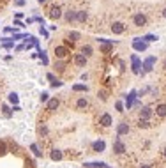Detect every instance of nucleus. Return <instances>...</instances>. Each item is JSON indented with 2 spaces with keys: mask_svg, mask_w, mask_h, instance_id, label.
<instances>
[{
  "mask_svg": "<svg viewBox=\"0 0 166 168\" xmlns=\"http://www.w3.org/2000/svg\"><path fill=\"white\" fill-rule=\"evenodd\" d=\"M73 90L74 92H87L88 87H87V85H81V83H76V85H73Z\"/></svg>",
  "mask_w": 166,
  "mask_h": 168,
  "instance_id": "20",
  "label": "nucleus"
},
{
  "mask_svg": "<svg viewBox=\"0 0 166 168\" xmlns=\"http://www.w3.org/2000/svg\"><path fill=\"white\" fill-rule=\"evenodd\" d=\"M156 113L159 117H166V105H159L156 108Z\"/></svg>",
  "mask_w": 166,
  "mask_h": 168,
  "instance_id": "24",
  "label": "nucleus"
},
{
  "mask_svg": "<svg viewBox=\"0 0 166 168\" xmlns=\"http://www.w3.org/2000/svg\"><path fill=\"white\" fill-rule=\"evenodd\" d=\"M111 48H113V44H103V46H101V52L106 53V52H110Z\"/></svg>",
  "mask_w": 166,
  "mask_h": 168,
  "instance_id": "33",
  "label": "nucleus"
},
{
  "mask_svg": "<svg viewBox=\"0 0 166 168\" xmlns=\"http://www.w3.org/2000/svg\"><path fill=\"white\" fill-rule=\"evenodd\" d=\"M163 16H164V18H166V9H164V11H163Z\"/></svg>",
  "mask_w": 166,
  "mask_h": 168,
  "instance_id": "43",
  "label": "nucleus"
},
{
  "mask_svg": "<svg viewBox=\"0 0 166 168\" xmlns=\"http://www.w3.org/2000/svg\"><path fill=\"white\" fill-rule=\"evenodd\" d=\"M74 64H76L78 67H85V64H87V57L81 55V53H76V55H74Z\"/></svg>",
  "mask_w": 166,
  "mask_h": 168,
  "instance_id": "7",
  "label": "nucleus"
},
{
  "mask_svg": "<svg viewBox=\"0 0 166 168\" xmlns=\"http://www.w3.org/2000/svg\"><path fill=\"white\" fill-rule=\"evenodd\" d=\"M99 97H101V101H106V99H108V92H106V90H99Z\"/></svg>",
  "mask_w": 166,
  "mask_h": 168,
  "instance_id": "32",
  "label": "nucleus"
},
{
  "mask_svg": "<svg viewBox=\"0 0 166 168\" xmlns=\"http://www.w3.org/2000/svg\"><path fill=\"white\" fill-rule=\"evenodd\" d=\"M154 62H156V59H154V57H148L145 62L141 64V66H143V73H150V71L154 69ZM143 73H141V74H143Z\"/></svg>",
  "mask_w": 166,
  "mask_h": 168,
  "instance_id": "2",
  "label": "nucleus"
},
{
  "mask_svg": "<svg viewBox=\"0 0 166 168\" xmlns=\"http://www.w3.org/2000/svg\"><path fill=\"white\" fill-rule=\"evenodd\" d=\"M164 158H166V147H164Z\"/></svg>",
  "mask_w": 166,
  "mask_h": 168,
  "instance_id": "45",
  "label": "nucleus"
},
{
  "mask_svg": "<svg viewBox=\"0 0 166 168\" xmlns=\"http://www.w3.org/2000/svg\"><path fill=\"white\" fill-rule=\"evenodd\" d=\"M88 18V12L87 11H76V20L80 21V23H85Z\"/></svg>",
  "mask_w": 166,
  "mask_h": 168,
  "instance_id": "16",
  "label": "nucleus"
},
{
  "mask_svg": "<svg viewBox=\"0 0 166 168\" xmlns=\"http://www.w3.org/2000/svg\"><path fill=\"white\" fill-rule=\"evenodd\" d=\"M67 37H69V41H73V42H74V41H78V39L81 37V34H80V32H76V30H71Z\"/></svg>",
  "mask_w": 166,
  "mask_h": 168,
  "instance_id": "21",
  "label": "nucleus"
},
{
  "mask_svg": "<svg viewBox=\"0 0 166 168\" xmlns=\"http://www.w3.org/2000/svg\"><path fill=\"white\" fill-rule=\"evenodd\" d=\"M46 78L50 80V83H51L53 89H57V87H62V82H60V80H57V78H55V74L48 73V74H46Z\"/></svg>",
  "mask_w": 166,
  "mask_h": 168,
  "instance_id": "12",
  "label": "nucleus"
},
{
  "mask_svg": "<svg viewBox=\"0 0 166 168\" xmlns=\"http://www.w3.org/2000/svg\"><path fill=\"white\" fill-rule=\"evenodd\" d=\"M39 133H41V135H46V133H48V129H46V127L42 126L41 129H39Z\"/></svg>",
  "mask_w": 166,
  "mask_h": 168,
  "instance_id": "37",
  "label": "nucleus"
},
{
  "mask_svg": "<svg viewBox=\"0 0 166 168\" xmlns=\"http://www.w3.org/2000/svg\"><path fill=\"white\" fill-rule=\"evenodd\" d=\"M124 30H125V25L122 21H115L113 25H111V32L113 34H122Z\"/></svg>",
  "mask_w": 166,
  "mask_h": 168,
  "instance_id": "9",
  "label": "nucleus"
},
{
  "mask_svg": "<svg viewBox=\"0 0 166 168\" xmlns=\"http://www.w3.org/2000/svg\"><path fill=\"white\" fill-rule=\"evenodd\" d=\"M99 124L103 127H110L111 124H113V119H111V115L110 113H103L101 115V119H99Z\"/></svg>",
  "mask_w": 166,
  "mask_h": 168,
  "instance_id": "1",
  "label": "nucleus"
},
{
  "mask_svg": "<svg viewBox=\"0 0 166 168\" xmlns=\"http://www.w3.org/2000/svg\"><path fill=\"white\" fill-rule=\"evenodd\" d=\"M138 126H140V127H148V126H150V122H148V120H140V124H138Z\"/></svg>",
  "mask_w": 166,
  "mask_h": 168,
  "instance_id": "35",
  "label": "nucleus"
},
{
  "mask_svg": "<svg viewBox=\"0 0 166 168\" xmlns=\"http://www.w3.org/2000/svg\"><path fill=\"white\" fill-rule=\"evenodd\" d=\"M163 67H164V69H166V59H164V66H163Z\"/></svg>",
  "mask_w": 166,
  "mask_h": 168,
  "instance_id": "44",
  "label": "nucleus"
},
{
  "mask_svg": "<svg viewBox=\"0 0 166 168\" xmlns=\"http://www.w3.org/2000/svg\"><path fill=\"white\" fill-rule=\"evenodd\" d=\"M30 149H32V152H34V154H35L37 158H41V156H42V152L39 150V147H37V143H32V145H30Z\"/></svg>",
  "mask_w": 166,
  "mask_h": 168,
  "instance_id": "27",
  "label": "nucleus"
},
{
  "mask_svg": "<svg viewBox=\"0 0 166 168\" xmlns=\"http://www.w3.org/2000/svg\"><path fill=\"white\" fill-rule=\"evenodd\" d=\"M127 133H129V126H127L125 122H120V124L117 126V135L122 136V135H127Z\"/></svg>",
  "mask_w": 166,
  "mask_h": 168,
  "instance_id": "11",
  "label": "nucleus"
},
{
  "mask_svg": "<svg viewBox=\"0 0 166 168\" xmlns=\"http://www.w3.org/2000/svg\"><path fill=\"white\" fill-rule=\"evenodd\" d=\"M141 39H143L145 42H152V41H157L159 37H157V35H154V34H148V35H145V37H141Z\"/></svg>",
  "mask_w": 166,
  "mask_h": 168,
  "instance_id": "28",
  "label": "nucleus"
},
{
  "mask_svg": "<svg viewBox=\"0 0 166 168\" xmlns=\"http://www.w3.org/2000/svg\"><path fill=\"white\" fill-rule=\"evenodd\" d=\"M67 55H69V50H67L65 46H57V48H55V57H57L58 60H60V59H65Z\"/></svg>",
  "mask_w": 166,
  "mask_h": 168,
  "instance_id": "3",
  "label": "nucleus"
},
{
  "mask_svg": "<svg viewBox=\"0 0 166 168\" xmlns=\"http://www.w3.org/2000/svg\"><path fill=\"white\" fill-rule=\"evenodd\" d=\"M131 60H133V73H134V74H140V73H141V71H140V67H141L140 59H138L136 55H133V57H131Z\"/></svg>",
  "mask_w": 166,
  "mask_h": 168,
  "instance_id": "10",
  "label": "nucleus"
},
{
  "mask_svg": "<svg viewBox=\"0 0 166 168\" xmlns=\"http://www.w3.org/2000/svg\"><path fill=\"white\" fill-rule=\"evenodd\" d=\"M92 149H94V150H95V152H103L104 149H106V143H104L103 140H99V142H94Z\"/></svg>",
  "mask_w": 166,
  "mask_h": 168,
  "instance_id": "18",
  "label": "nucleus"
},
{
  "mask_svg": "<svg viewBox=\"0 0 166 168\" xmlns=\"http://www.w3.org/2000/svg\"><path fill=\"white\" fill-rule=\"evenodd\" d=\"M117 110H118V112H124V103H122V101H117Z\"/></svg>",
  "mask_w": 166,
  "mask_h": 168,
  "instance_id": "34",
  "label": "nucleus"
},
{
  "mask_svg": "<svg viewBox=\"0 0 166 168\" xmlns=\"http://www.w3.org/2000/svg\"><path fill=\"white\" fill-rule=\"evenodd\" d=\"M133 48H134L136 52H145L147 50V42L140 41V37H136L134 41H133Z\"/></svg>",
  "mask_w": 166,
  "mask_h": 168,
  "instance_id": "6",
  "label": "nucleus"
},
{
  "mask_svg": "<svg viewBox=\"0 0 166 168\" xmlns=\"http://www.w3.org/2000/svg\"><path fill=\"white\" fill-rule=\"evenodd\" d=\"M58 105H60V101H58L57 97H53V99H48V106H46V108H48L50 112H53V110L58 108Z\"/></svg>",
  "mask_w": 166,
  "mask_h": 168,
  "instance_id": "14",
  "label": "nucleus"
},
{
  "mask_svg": "<svg viewBox=\"0 0 166 168\" xmlns=\"http://www.w3.org/2000/svg\"><path fill=\"white\" fill-rule=\"evenodd\" d=\"M48 96H50V94H48V92H42V94H41V101H42V103H44V101H48V99H50V97H48Z\"/></svg>",
  "mask_w": 166,
  "mask_h": 168,
  "instance_id": "36",
  "label": "nucleus"
},
{
  "mask_svg": "<svg viewBox=\"0 0 166 168\" xmlns=\"http://www.w3.org/2000/svg\"><path fill=\"white\" fill-rule=\"evenodd\" d=\"M74 20H76V11H67V12H65V21L71 23V21H74Z\"/></svg>",
  "mask_w": 166,
  "mask_h": 168,
  "instance_id": "22",
  "label": "nucleus"
},
{
  "mask_svg": "<svg viewBox=\"0 0 166 168\" xmlns=\"http://www.w3.org/2000/svg\"><path fill=\"white\" fill-rule=\"evenodd\" d=\"M50 16H51L53 20H58V18L62 16V9H60L58 5H53V7H51V12H50Z\"/></svg>",
  "mask_w": 166,
  "mask_h": 168,
  "instance_id": "13",
  "label": "nucleus"
},
{
  "mask_svg": "<svg viewBox=\"0 0 166 168\" xmlns=\"http://www.w3.org/2000/svg\"><path fill=\"white\" fill-rule=\"evenodd\" d=\"M140 168H152V166H150V165H141Z\"/></svg>",
  "mask_w": 166,
  "mask_h": 168,
  "instance_id": "41",
  "label": "nucleus"
},
{
  "mask_svg": "<svg viewBox=\"0 0 166 168\" xmlns=\"http://www.w3.org/2000/svg\"><path fill=\"white\" fill-rule=\"evenodd\" d=\"M150 117H152V108L143 106V108L140 110V120H148Z\"/></svg>",
  "mask_w": 166,
  "mask_h": 168,
  "instance_id": "5",
  "label": "nucleus"
},
{
  "mask_svg": "<svg viewBox=\"0 0 166 168\" xmlns=\"http://www.w3.org/2000/svg\"><path fill=\"white\" fill-rule=\"evenodd\" d=\"M55 67H57V71H58V73H62L64 69H65V62H62V60H57V62H55Z\"/></svg>",
  "mask_w": 166,
  "mask_h": 168,
  "instance_id": "29",
  "label": "nucleus"
},
{
  "mask_svg": "<svg viewBox=\"0 0 166 168\" xmlns=\"http://www.w3.org/2000/svg\"><path fill=\"white\" fill-rule=\"evenodd\" d=\"M2 112H4V115H5V117H11V113H12V112L9 110V106H7V105L2 106Z\"/></svg>",
  "mask_w": 166,
  "mask_h": 168,
  "instance_id": "30",
  "label": "nucleus"
},
{
  "mask_svg": "<svg viewBox=\"0 0 166 168\" xmlns=\"http://www.w3.org/2000/svg\"><path fill=\"white\" fill-rule=\"evenodd\" d=\"M14 25H16V27H25V25H23L20 20H14Z\"/></svg>",
  "mask_w": 166,
  "mask_h": 168,
  "instance_id": "38",
  "label": "nucleus"
},
{
  "mask_svg": "<svg viewBox=\"0 0 166 168\" xmlns=\"http://www.w3.org/2000/svg\"><path fill=\"white\" fill-rule=\"evenodd\" d=\"M21 50H25V44H20V46H16V52H21Z\"/></svg>",
  "mask_w": 166,
  "mask_h": 168,
  "instance_id": "40",
  "label": "nucleus"
},
{
  "mask_svg": "<svg viewBox=\"0 0 166 168\" xmlns=\"http://www.w3.org/2000/svg\"><path fill=\"white\" fill-rule=\"evenodd\" d=\"M92 53H94V50H92V46H90V44H85V46L81 48V55H85L87 59H88Z\"/></svg>",
  "mask_w": 166,
  "mask_h": 168,
  "instance_id": "19",
  "label": "nucleus"
},
{
  "mask_svg": "<svg viewBox=\"0 0 166 168\" xmlns=\"http://www.w3.org/2000/svg\"><path fill=\"white\" fill-rule=\"evenodd\" d=\"M136 94H138L136 90H131V92H129V96L125 97V106H127V108H131V106H133V101H134Z\"/></svg>",
  "mask_w": 166,
  "mask_h": 168,
  "instance_id": "17",
  "label": "nucleus"
},
{
  "mask_svg": "<svg viewBox=\"0 0 166 168\" xmlns=\"http://www.w3.org/2000/svg\"><path fill=\"white\" fill-rule=\"evenodd\" d=\"M51 159L53 161H60V159H62V152H60L58 149H53L51 150Z\"/></svg>",
  "mask_w": 166,
  "mask_h": 168,
  "instance_id": "23",
  "label": "nucleus"
},
{
  "mask_svg": "<svg viewBox=\"0 0 166 168\" xmlns=\"http://www.w3.org/2000/svg\"><path fill=\"white\" fill-rule=\"evenodd\" d=\"M87 106H88V101H87L85 97H80V99L76 101V110H80V112H83Z\"/></svg>",
  "mask_w": 166,
  "mask_h": 168,
  "instance_id": "15",
  "label": "nucleus"
},
{
  "mask_svg": "<svg viewBox=\"0 0 166 168\" xmlns=\"http://www.w3.org/2000/svg\"><path fill=\"white\" fill-rule=\"evenodd\" d=\"M87 168H106V163H87Z\"/></svg>",
  "mask_w": 166,
  "mask_h": 168,
  "instance_id": "26",
  "label": "nucleus"
},
{
  "mask_svg": "<svg viewBox=\"0 0 166 168\" xmlns=\"http://www.w3.org/2000/svg\"><path fill=\"white\" fill-rule=\"evenodd\" d=\"M41 34L44 35V37H48V30H44V27H41Z\"/></svg>",
  "mask_w": 166,
  "mask_h": 168,
  "instance_id": "39",
  "label": "nucleus"
},
{
  "mask_svg": "<svg viewBox=\"0 0 166 168\" xmlns=\"http://www.w3.org/2000/svg\"><path fill=\"white\" fill-rule=\"evenodd\" d=\"M113 152L115 154H124L125 152V145L120 142V140H115V143H113Z\"/></svg>",
  "mask_w": 166,
  "mask_h": 168,
  "instance_id": "8",
  "label": "nucleus"
},
{
  "mask_svg": "<svg viewBox=\"0 0 166 168\" xmlns=\"http://www.w3.org/2000/svg\"><path fill=\"white\" fill-rule=\"evenodd\" d=\"M133 23H134L136 27H145V25H147V16H145V14H134Z\"/></svg>",
  "mask_w": 166,
  "mask_h": 168,
  "instance_id": "4",
  "label": "nucleus"
},
{
  "mask_svg": "<svg viewBox=\"0 0 166 168\" xmlns=\"http://www.w3.org/2000/svg\"><path fill=\"white\" fill-rule=\"evenodd\" d=\"M5 152H7V145H5L4 142H0V156H4Z\"/></svg>",
  "mask_w": 166,
  "mask_h": 168,
  "instance_id": "31",
  "label": "nucleus"
},
{
  "mask_svg": "<svg viewBox=\"0 0 166 168\" xmlns=\"http://www.w3.org/2000/svg\"><path fill=\"white\" fill-rule=\"evenodd\" d=\"M9 101H11V103H12L14 106H16V105H18V101H20L18 94H16V92H11V94H9Z\"/></svg>",
  "mask_w": 166,
  "mask_h": 168,
  "instance_id": "25",
  "label": "nucleus"
},
{
  "mask_svg": "<svg viewBox=\"0 0 166 168\" xmlns=\"http://www.w3.org/2000/svg\"><path fill=\"white\" fill-rule=\"evenodd\" d=\"M37 2H39V4H44V2H46V0H37Z\"/></svg>",
  "mask_w": 166,
  "mask_h": 168,
  "instance_id": "42",
  "label": "nucleus"
}]
</instances>
